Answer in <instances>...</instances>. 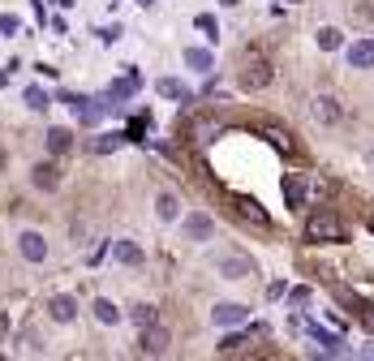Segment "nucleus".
<instances>
[{"mask_svg":"<svg viewBox=\"0 0 374 361\" xmlns=\"http://www.w3.org/2000/svg\"><path fill=\"white\" fill-rule=\"evenodd\" d=\"M306 237L310 241H344V224L332 215V211H314L306 220Z\"/></svg>","mask_w":374,"mask_h":361,"instance_id":"nucleus-1","label":"nucleus"},{"mask_svg":"<svg viewBox=\"0 0 374 361\" xmlns=\"http://www.w3.org/2000/svg\"><path fill=\"white\" fill-rule=\"evenodd\" d=\"M215 271H219L224 279H249V275H258L254 258H245V254H219V258H215Z\"/></svg>","mask_w":374,"mask_h":361,"instance_id":"nucleus-2","label":"nucleus"},{"mask_svg":"<svg viewBox=\"0 0 374 361\" xmlns=\"http://www.w3.org/2000/svg\"><path fill=\"white\" fill-rule=\"evenodd\" d=\"M17 249H22L26 263H43V258H47V241L39 237V232H22V237H17Z\"/></svg>","mask_w":374,"mask_h":361,"instance_id":"nucleus-3","label":"nucleus"},{"mask_svg":"<svg viewBox=\"0 0 374 361\" xmlns=\"http://www.w3.org/2000/svg\"><path fill=\"white\" fill-rule=\"evenodd\" d=\"M47 314H52L56 323H73L78 318V301H73L69 293H56L52 301H47Z\"/></svg>","mask_w":374,"mask_h":361,"instance_id":"nucleus-4","label":"nucleus"},{"mask_svg":"<svg viewBox=\"0 0 374 361\" xmlns=\"http://www.w3.org/2000/svg\"><path fill=\"white\" fill-rule=\"evenodd\" d=\"M142 353H146V357H164V353H168V331H159L155 323L142 327Z\"/></svg>","mask_w":374,"mask_h":361,"instance_id":"nucleus-5","label":"nucleus"},{"mask_svg":"<svg viewBox=\"0 0 374 361\" xmlns=\"http://www.w3.org/2000/svg\"><path fill=\"white\" fill-rule=\"evenodd\" d=\"M314 116H318L322 125H336V121L344 116V108H340V99H336V95H318V99H314Z\"/></svg>","mask_w":374,"mask_h":361,"instance_id":"nucleus-6","label":"nucleus"},{"mask_svg":"<svg viewBox=\"0 0 374 361\" xmlns=\"http://www.w3.org/2000/svg\"><path fill=\"white\" fill-rule=\"evenodd\" d=\"M31 180H35V190L52 194V190L61 185V172H56V164H35V168H31Z\"/></svg>","mask_w":374,"mask_h":361,"instance_id":"nucleus-7","label":"nucleus"},{"mask_svg":"<svg viewBox=\"0 0 374 361\" xmlns=\"http://www.w3.org/2000/svg\"><path fill=\"white\" fill-rule=\"evenodd\" d=\"M211 318H215L219 327H233V323H245V318H249V309H245V305H228V301H224V305L211 309Z\"/></svg>","mask_w":374,"mask_h":361,"instance_id":"nucleus-8","label":"nucleus"},{"mask_svg":"<svg viewBox=\"0 0 374 361\" xmlns=\"http://www.w3.org/2000/svg\"><path fill=\"white\" fill-rule=\"evenodd\" d=\"M237 82H241L245 91H258V86L271 82V69H267V65H245V73L237 77Z\"/></svg>","mask_w":374,"mask_h":361,"instance_id":"nucleus-9","label":"nucleus"},{"mask_svg":"<svg viewBox=\"0 0 374 361\" xmlns=\"http://www.w3.org/2000/svg\"><path fill=\"white\" fill-rule=\"evenodd\" d=\"M155 215H159L164 224L181 220V198H177V194H159V198H155Z\"/></svg>","mask_w":374,"mask_h":361,"instance_id":"nucleus-10","label":"nucleus"},{"mask_svg":"<svg viewBox=\"0 0 374 361\" xmlns=\"http://www.w3.org/2000/svg\"><path fill=\"white\" fill-rule=\"evenodd\" d=\"M185 232H189L194 241H207L211 232H215V220H211V215H203V211H198V215H189V220H185Z\"/></svg>","mask_w":374,"mask_h":361,"instance_id":"nucleus-11","label":"nucleus"},{"mask_svg":"<svg viewBox=\"0 0 374 361\" xmlns=\"http://www.w3.org/2000/svg\"><path fill=\"white\" fill-rule=\"evenodd\" d=\"M155 91H159L164 99H181V103L189 99V86H185V82H177V77H159V82H155Z\"/></svg>","mask_w":374,"mask_h":361,"instance_id":"nucleus-12","label":"nucleus"},{"mask_svg":"<svg viewBox=\"0 0 374 361\" xmlns=\"http://www.w3.org/2000/svg\"><path fill=\"white\" fill-rule=\"evenodd\" d=\"M185 65H189V69H198V73H211L215 56H211L207 47H189V52H185Z\"/></svg>","mask_w":374,"mask_h":361,"instance_id":"nucleus-13","label":"nucleus"},{"mask_svg":"<svg viewBox=\"0 0 374 361\" xmlns=\"http://www.w3.org/2000/svg\"><path fill=\"white\" fill-rule=\"evenodd\" d=\"M47 151H52V155L73 151V134H69V129H47Z\"/></svg>","mask_w":374,"mask_h":361,"instance_id":"nucleus-14","label":"nucleus"},{"mask_svg":"<svg viewBox=\"0 0 374 361\" xmlns=\"http://www.w3.org/2000/svg\"><path fill=\"white\" fill-rule=\"evenodd\" d=\"M348 61H353L357 69H374V43H353V52H348Z\"/></svg>","mask_w":374,"mask_h":361,"instance_id":"nucleus-15","label":"nucleus"},{"mask_svg":"<svg viewBox=\"0 0 374 361\" xmlns=\"http://www.w3.org/2000/svg\"><path fill=\"white\" fill-rule=\"evenodd\" d=\"M284 198H288L293 211H302V202H306V185H302L297 176H288V180H284Z\"/></svg>","mask_w":374,"mask_h":361,"instance_id":"nucleus-16","label":"nucleus"},{"mask_svg":"<svg viewBox=\"0 0 374 361\" xmlns=\"http://www.w3.org/2000/svg\"><path fill=\"white\" fill-rule=\"evenodd\" d=\"M95 318L108 323V327H116V323H120V309H116L112 301H104V297H95Z\"/></svg>","mask_w":374,"mask_h":361,"instance_id":"nucleus-17","label":"nucleus"},{"mask_svg":"<svg viewBox=\"0 0 374 361\" xmlns=\"http://www.w3.org/2000/svg\"><path fill=\"white\" fill-rule=\"evenodd\" d=\"M120 142H125V134H99V138H91V155H108Z\"/></svg>","mask_w":374,"mask_h":361,"instance_id":"nucleus-18","label":"nucleus"},{"mask_svg":"<svg viewBox=\"0 0 374 361\" xmlns=\"http://www.w3.org/2000/svg\"><path fill=\"white\" fill-rule=\"evenodd\" d=\"M138 86H142V77H138V73L130 69V73H125V77H120V82H112V95H116V99H125V95H134Z\"/></svg>","mask_w":374,"mask_h":361,"instance_id":"nucleus-19","label":"nucleus"},{"mask_svg":"<svg viewBox=\"0 0 374 361\" xmlns=\"http://www.w3.org/2000/svg\"><path fill=\"white\" fill-rule=\"evenodd\" d=\"M237 211H241V215H245L249 224H263V228H267V211H258V202H249V198H241V202H237Z\"/></svg>","mask_w":374,"mask_h":361,"instance_id":"nucleus-20","label":"nucleus"},{"mask_svg":"<svg viewBox=\"0 0 374 361\" xmlns=\"http://www.w3.org/2000/svg\"><path fill=\"white\" fill-rule=\"evenodd\" d=\"M340 43H344V35L336 31V26H322V31H318V47H322V52H336Z\"/></svg>","mask_w":374,"mask_h":361,"instance_id":"nucleus-21","label":"nucleus"},{"mask_svg":"<svg viewBox=\"0 0 374 361\" xmlns=\"http://www.w3.org/2000/svg\"><path fill=\"white\" fill-rule=\"evenodd\" d=\"M130 318H134L138 327H151V323H155V305H146V301L134 305V309H130Z\"/></svg>","mask_w":374,"mask_h":361,"instance_id":"nucleus-22","label":"nucleus"},{"mask_svg":"<svg viewBox=\"0 0 374 361\" xmlns=\"http://www.w3.org/2000/svg\"><path fill=\"white\" fill-rule=\"evenodd\" d=\"M116 258L120 263H142V249L134 241H116Z\"/></svg>","mask_w":374,"mask_h":361,"instance_id":"nucleus-23","label":"nucleus"},{"mask_svg":"<svg viewBox=\"0 0 374 361\" xmlns=\"http://www.w3.org/2000/svg\"><path fill=\"white\" fill-rule=\"evenodd\" d=\"M267 138H271V142H276V146H280V151H284V155H288V151H293V138H288V134H284V129H280V125H267Z\"/></svg>","mask_w":374,"mask_h":361,"instance_id":"nucleus-24","label":"nucleus"},{"mask_svg":"<svg viewBox=\"0 0 374 361\" xmlns=\"http://www.w3.org/2000/svg\"><path fill=\"white\" fill-rule=\"evenodd\" d=\"M26 103H31L35 112H47V108H52V103H47V95H43L39 86H26Z\"/></svg>","mask_w":374,"mask_h":361,"instance_id":"nucleus-25","label":"nucleus"},{"mask_svg":"<svg viewBox=\"0 0 374 361\" xmlns=\"http://www.w3.org/2000/svg\"><path fill=\"white\" fill-rule=\"evenodd\" d=\"M211 134H219L215 121H198V125H194V138H198V142H211Z\"/></svg>","mask_w":374,"mask_h":361,"instance_id":"nucleus-26","label":"nucleus"},{"mask_svg":"<svg viewBox=\"0 0 374 361\" xmlns=\"http://www.w3.org/2000/svg\"><path fill=\"white\" fill-rule=\"evenodd\" d=\"M245 344V335H224L219 340V353H233V348H241Z\"/></svg>","mask_w":374,"mask_h":361,"instance_id":"nucleus-27","label":"nucleus"},{"mask_svg":"<svg viewBox=\"0 0 374 361\" xmlns=\"http://www.w3.org/2000/svg\"><path fill=\"white\" fill-rule=\"evenodd\" d=\"M17 31V17L13 13H0V35H13Z\"/></svg>","mask_w":374,"mask_h":361,"instance_id":"nucleus-28","label":"nucleus"},{"mask_svg":"<svg viewBox=\"0 0 374 361\" xmlns=\"http://www.w3.org/2000/svg\"><path fill=\"white\" fill-rule=\"evenodd\" d=\"M288 297H293V305H306V301H310V289H306V284H302V289H293Z\"/></svg>","mask_w":374,"mask_h":361,"instance_id":"nucleus-29","label":"nucleus"},{"mask_svg":"<svg viewBox=\"0 0 374 361\" xmlns=\"http://www.w3.org/2000/svg\"><path fill=\"white\" fill-rule=\"evenodd\" d=\"M198 26H203V31L215 39V17H211V13H203V17H198Z\"/></svg>","mask_w":374,"mask_h":361,"instance_id":"nucleus-30","label":"nucleus"},{"mask_svg":"<svg viewBox=\"0 0 374 361\" xmlns=\"http://www.w3.org/2000/svg\"><path fill=\"white\" fill-rule=\"evenodd\" d=\"M361 323H366V331H374V305H366V309H361Z\"/></svg>","mask_w":374,"mask_h":361,"instance_id":"nucleus-31","label":"nucleus"},{"mask_svg":"<svg viewBox=\"0 0 374 361\" xmlns=\"http://www.w3.org/2000/svg\"><path fill=\"white\" fill-rule=\"evenodd\" d=\"M357 17L361 22H374V5H357Z\"/></svg>","mask_w":374,"mask_h":361,"instance_id":"nucleus-32","label":"nucleus"},{"mask_svg":"<svg viewBox=\"0 0 374 361\" xmlns=\"http://www.w3.org/2000/svg\"><path fill=\"white\" fill-rule=\"evenodd\" d=\"M366 228H370V232H374V215H366Z\"/></svg>","mask_w":374,"mask_h":361,"instance_id":"nucleus-33","label":"nucleus"},{"mask_svg":"<svg viewBox=\"0 0 374 361\" xmlns=\"http://www.w3.org/2000/svg\"><path fill=\"white\" fill-rule=\"evenodd\" d=\"M219 5H228V9H233V5H237V0H219Z\"/></svg>","mask_w":374,"mask_h":361,"instance_id":"nucleus-34","label":"nucleus"},{"mask_svg":"<svg viewBox=\"0 0 374 361\" xmlns=\"http://www.w3.org/2000/svg\"><path fill=\"white\" fill-rule=\"evenodd\" d=\"M138 5H155V0H138Z\"/></svg>","mask_w":374,"mask_h":361,"instance_id":"nucleus-35","label":"nucleus"}]
</instances>
